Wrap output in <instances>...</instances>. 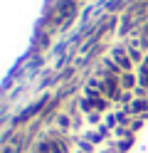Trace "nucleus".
Instances as JSON below:
<instances>
[{"label": "nucleus", "instance_id": "f257e3e1", "mask_svg": "<svg viewBox=\"0 0 148 153\" xmlns=\"http://www.w3.org/2000/svg\"><path fill=\"white\" fill-rule=\"evenodd\" d=\"M111 59L118 64V69H121V72H131V67L136 64V62L131 59V54H128V50H126V47H121V45H118V47H114Z\"/></svg>", "mask_w": 148, "mask_h": 153}, {"label": "nucleus", "instance_id": "f03ea898", "mask_svg": "<svg viewBox=\"0 0 148 153\" xmlns=\"http://www.w3.org/2000/svg\"><path fill=\"white\" fill-rule=\"evenodd\" d=\"M128 114H136V116H146V111H148V99H133L131 104L126 106Z\"/></svg>", "mask_w": 148, "mask_h": 153}, {"label": "nucleus", "instance_id": "7ed1b4c3", "mask_svg": "<svg viewBox=\"0 0 148 153\" xmlns=\"http://www.w3.org/2000/svg\"><path fill=\"white\" fill-rule=\"evenodd\" d=\"M118 82H121V87L126 89V91H131V89H136V76H133V72H121V76H118Z\"/></svg>", "mask_w": 148, "mask_h": 153}, {"label": "nucleus", "instance_id": "20e7f679", "mask_svg": "<svg viewBox=\"0 0 148 153\" xmlns=\"http://www.w3.org/2000/svg\"><path fill=\"white\" fill-rule=\"evenodd\" d=\"M128 54H131V59L136 62V64H141L146 57H143V50L138 47V42H131V47H128Z\"/></svg>", "mask_w": 148, "mask_h": 153}]
</instances>
